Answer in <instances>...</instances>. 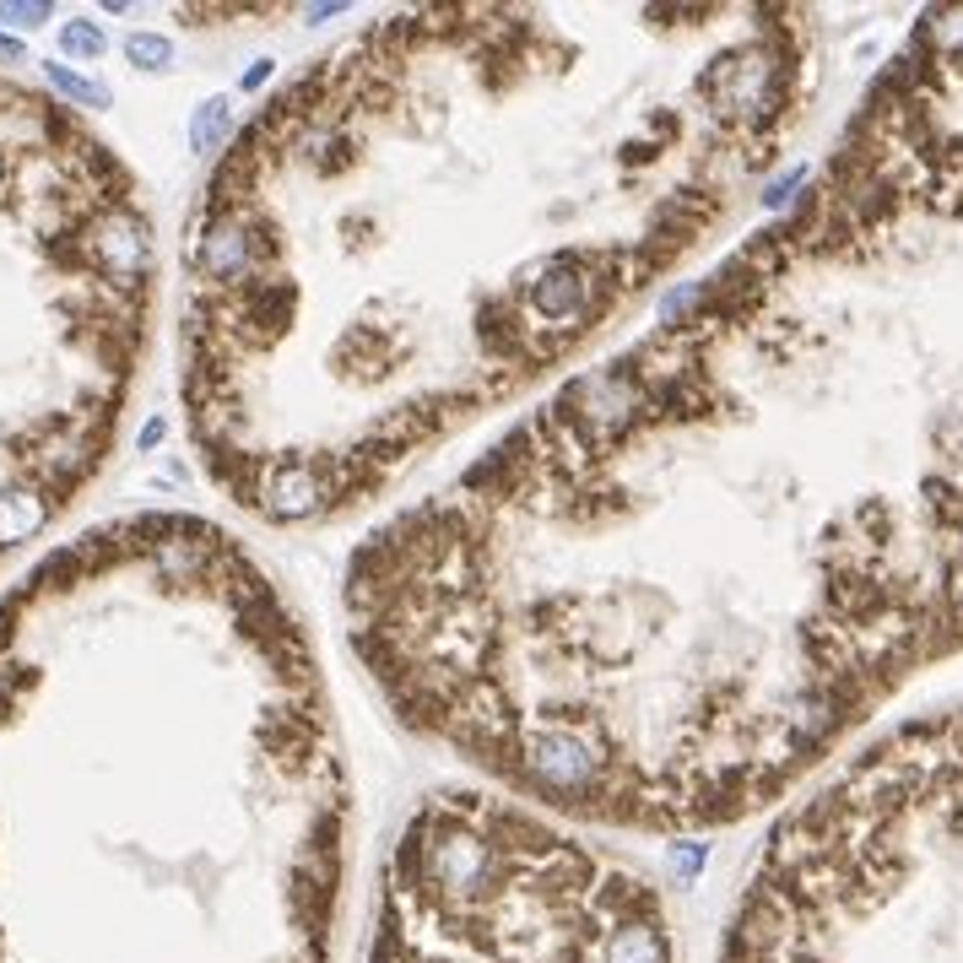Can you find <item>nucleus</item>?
<instances>
[{
  "label": "nucleus",
  "mask_w": 963,
  "mask_h": 963,
  "mask_svg": "<svg viewBox=\"0 0 963 963\" xmlns=\"http://www.w3.org/2000/svg\"><path fill=\"white\" fill-rule=\"evenodd\" d=\"M385 715L601 839L785 806L963 655V5L785 211L385 514L341 580Z\"/></svg>",
  "instance_id": "1"
},
{
  "label": "nucleus",
  "mask_w": 963,
  "mask_h": 963,
  "mask_svg": "<svg viewBox=\"0 0 963 963\" xmlns=\"http://www.w3.org/2000/svg\"><path fill=\"white\" fill-rule=\"evenodd\" d=\"M812 5H412L288 76L184 233L206 481L330 531L612 352L806 136Z\"/></svg>",
  "instance_id": "2"
},
{
  "label": "nucleus",
  "mask_w": 963,
  "mask_h": 963,
  "mask_svg": "<svg viewBox=\"0 0 963 963\" xmlns=\"http://www.w3.org/2000/svg\"><path fill=\"white\" fill-rule=\"evenodd\" d=\"M357 791L315 623L217 520L0 601V963H341Z\"/></svg>",
  "instance_id": "3"
},
{
  "label": "nucleus",
  "mask_w": 963,
  "mask_h": 963,
  "mask_svg": "<svg viewBox=\"0 0 963 963\" xmlns=\"http://www.w3.org/2000/svg\"><path fill=\"white\" fill-rule=\"evenodd\" d=\"M715 963H963V698L850 747L780 806Z\"/></svg>",
  "instance_id": "4"
},
{
  "label": "nucleus",
  "mask_w": 963,
  "mask_h": 963,
  "mask_svg": "<svg viewBox=\"0 0 963 963\" xmlns=\"http://www.w3.org/2000/svg\"><path fill=\"white\" fill-rule=\"evenodd\" d=\"M363 963H682L660 877L481 785L417 806L379 866Z\"/></svg>",
  "instance_id": "5"
},
{
  "label": "nucleus",
  "mask_w": 963,
  "mask_h": 963,
  "mask_svg": "<svg viewBox=\"0 0 963 963\" xmlns=\"http://www.w3.org/2000/svg\"><path fill=\"white\" fill-rule=\"evenodd\" d=\"M125 54H131L142 71H158V65H168V38H153V33H131V38H125Z\"/></svg>",
  "instance_id": "6"
},
{
  "label": "nucleus",
  "mask_w": 963,
  "mask_h": 963,
  "mask_svg": "<svg viewBox=\"0 0 963 963\" xmlns=\"http://www.w3.org/2000/svg\"><path fill=\"white\" fill-rule=\"evenodd\" d=\"M44 76L65 93V98H82V103H103V93L93 87V82H82V76H71L65 65H54V60H44Z\"/></svg>",
  "instance_id": "7"
},
{
  "label": "nucleus",
  "mask_w": 963,
  "mask_h": 963,
  "mask_svg": "<svg viewBox=\"0 0 963 963\" xmlns=\"http://www.w3.org/2000/svg\"><path fill=\"white\" fill-rule=\"evenodd\" d=\"M60 44L76 49V54H98V49H103V33L87 27V22H65V27H60Z\"/></svg>",
  "instance_id": "8"
},
{
  "label": "nucleus",
  "mask_w": 963,
  "mask_h": 963,
  "mask_svg": "<svg viewBox=\"0 0 963 963\" xmlns=\"http://www.w3.org/2000/svg\"><path fill=\"white\" fill-rule=\"evenodd\" d=\"M0 16H5L11 27H38V22L49 16V5H0Z\"/></svg>",
  "instance_id": "9"
}]
</instances>
